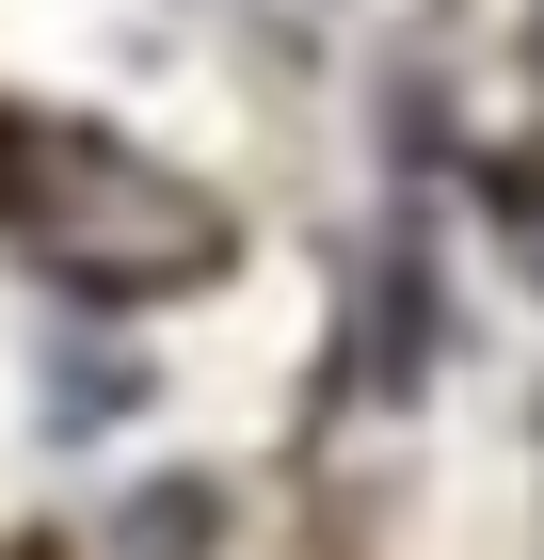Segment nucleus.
Here are the masks:
<instances>
[{
  "mask_svg": "<svg viewBox=\"0 0 544 560\" xmlns=\"http://www.w3.org/2000/svg\"><path fill=\"white\" fill-rule=\"evenodd\" d=\"M0 224L65 289H128V304L224 257V209L176 192L161 161H128V144H33V161H0Z\"/></svg>",
  "mask_w": 544,
  "mask_h": 560,
  "instance_id": "nucleus-1",
  "label": "nucleus"
}]
</instances>
